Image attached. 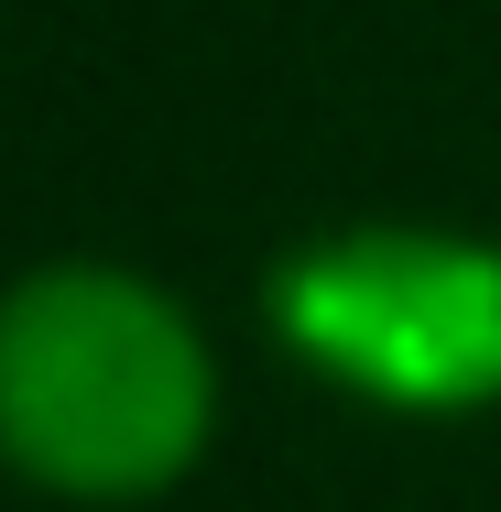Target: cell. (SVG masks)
<instances>
[{
	"instance_id": "obj_1",
	"label": "cell",
	"mask_w": 501,
	"mask_h": 512,
	"mask_svg": "<svg viewBox=\"0 0 501 512\" xmlns=\"http://www.w3.org/2000/svg\"><path fill=\"white\" fill-rule=\"evenodd\" d=\"M218 371L186 306L120 262H44L0 295V458L66 502H153L197 469Z\"/></svg>"
},
{
	"instance_id": "obj_2",
	"label": "cell",
	"mask_w": 501,
	"mask_h": 512,
	"mask_svg": "<svg viewBox=\"0 0 501 512\" xmlns=\"http://www.w3.org/2000/svg\"><path fill=\"white\" fill-rule=\"evenodd\" d=\"M273 327L305 371L393 414L501 404V251L469 229H338L273 273Z\"/></svg>"
}]
</instances>
